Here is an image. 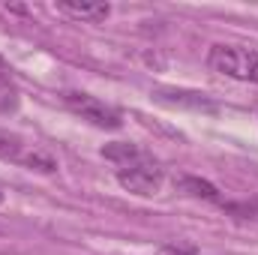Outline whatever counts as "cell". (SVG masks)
Instances as JSON below:
<instances>
[{"label": "cell", "mask_w": 258, "mask_h": 255, "mask_svg": "<svg viewBox=\"0 0 258 255\" xmlns=\"http://www.w3.org/2000/svg\"><path fill=\"white\" fill-rule=\"evenodd\" d=\"M102 156L114 165V177L117 183L132 195H141V198H150L162 189L165 183V171L162 165L138 144L132 141H111L102 147Z\"/></svg>", "instance_id": "cell-1"}, {"label": "cell", "mask_w": 258, "mask_h": 255, "mask_svg": "<svg viewBox=\"0 0 258 255\" xmlns=\"http://www.w3.org/2000/svg\"><path fill=\"white\" fill-rule=\"evenodd\" d=\"M207 69L225 78L258 84V51L246 45H210Z\"/></svg>", "instance_id": "cell-2"}, {"label": "cell", "mask_w": 258, "mask_h": 255, "mask_svg": "<svg viewBox=\"0 0 258 255\" xmlns=\"http://www.w3.org/2000/svg\"><path fill=\"white\" fill-rule=\"evenodd\" d=\"M63 102H66V108H69L75 117L87 120L90 126H96V129H108V132H114V129L123 126L120 111H117L114 105H108V102H102V99L90 96V93L69 90V93H63Z\"/></svg>", "instance_id": "cell-3"}, {"label": "cell", "mask_w": 258, "mask_h": 255, "mask_svg": "<svg viewBox=\"0 0 258 255\" xmlns=\"http://www.w3.org/2000/svg\"><path fill=\"white\" fill-rule=\"evenodd\" d=\"M57 12H63L69 18H78V21H90V24H99L111 15V6L108 3H72V0H60L57 3Z\"/></svg>", "instance_id": "cell-4"}, {"label": "cell", "mask_w": 258, "mask_h": 255, "mask_svg": "<svg viewBox=\"0 0 258 255\" xmlns=\"http://www.w3.org/2000/svg\"><path fill=\"white\" fill-rule=\"evenodd\" d=\"M153 96L159 102H168V105H186V108H207V111H216V105L204 96V93H189V90H168V87H159L153 90Z\"/></svg>", "instance_id": "cell-5"}, {"label": "cell", "mask_w": 258, "mask_h": 255, "mask_svg": "<svg viewBox=\"0 0 258 255\" xmlns=\"http://www.w3.org/2000/svg\"><path fill=\"white\" fill-rule=\"evenodd\" d=\"M180 189L195 195V198H204V201H213V204H222V195L219 189L210 183V180H201V177H192V174H186V177H180Z\"/></svg>", "instance_id": "cell-6"}, {"label": "cell", "mask_w": 258, "mask_h": 255, "mask_svg": "<svg viewBox=\"0 0 258 255\" xmlns=\"http://www.w3.org/2000/svg\"><path fill=\"white\" fill-rule=\"evenodd\" d=\"M0 159H9V162H21L24 159V141L21 135L9 132V129L0 126Z\"/></svg>", "instance_id": "cell-7"}, {"label": "cell", "mask_w": 258, "mask_h": 255, "mask_svg": "<svg viewBox=\"0 0 258 255\" xmlns=\"http://www.w3.org/2000/svg\"><path fill=\"white\" fill-rule=\"evenodd\" d=\"M219 207L225 213L243 219V222H258V198H249V201H222Z\"/></svg>", "instance_id": "cell-8"}, {"label": "cell", "mask_w": 258, "mask_h": 255, "mask_svg": "<svg viewBox=\"0 0 258 255\" xmlns=\"http://www.w3.org/2000/svg\"><path fill=\"white\" fill-rule=\"evenodd\" d=\"M18 108V90L9 84V78H0V114H12Z\"/></svg>", "instance_id": "cell-9"}, {"label": "cell", "mask_w": 258, "mask_h": 255, "mask_svg": "<svg viewBox=\"0 0 258 255\" xmlns=\"http://www.w3.org/2000/svg\"><path fill=\"white\" fill-rule=\"evenodd\" d=\"M21 165H27L30 171H33V168H36V171H54V168H57V165H54V159H51V156H45V153H39V150L24 153Z\"/></svg>", "instance_id": "cell-10"}, {"label": "cell", "mask_w": 258, "mask_h": 255, "mask_svg": "<svg viewBox=\"0 0 258 255\" xmlns=\"http://www.w3.org/2000/svg\"><path fill=\"white\" fill-rule=\"evenodd\" d=\"M153 255H198V246L189 240H171V243H162Z\"/></svg>", "instance_id": "cell-11"}, {"label": "cell", "mask_w": 258, "mask_h": 255, "mask_svg": "<svg viewBox=\"0 0 258 255\" xmlns=\"http://www.w3.org/2000/svg\"><path fill=\"white\" fill-rule=\"evenodd\" d=\"M0 78H9V69H6V63L0 60Z\"/></svg>", "instance_id": "cell-12"}, {"label": "cell", "mask_w": 258, "mask_h": 255, "mask_svg": "<svg viewBox=\"0 0 258 255\" xmlns=\"http://www.w3.org/2000/svg\"><path fill=\"white\" fill-rule=\"evenodd\" d=\"M3 201H6V192L0 189V204H3Z\"/></svg>", "instance_id": "cell-13"}]
</instances>
